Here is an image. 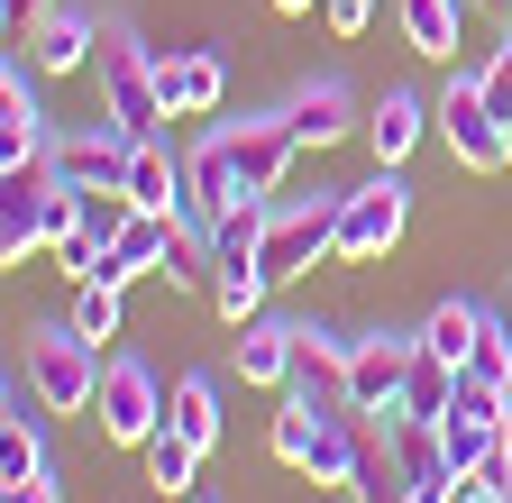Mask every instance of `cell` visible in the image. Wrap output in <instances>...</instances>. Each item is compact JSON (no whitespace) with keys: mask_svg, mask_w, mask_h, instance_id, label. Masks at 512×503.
Masks as SVG:
<instances>
[{"mask_svg":"<svg viewBox=\"0 0 512 503\" xmlns=\"http://www.w3.org/2000/svg\"><path fill=\"white\" fill-rule=\"evenodd\" d=\"M439 138H448V156H458L467 174H503L512 165V119H494V101L476 92V74H448V92H439Z\"/></svg>","mask_w":512,"mask_h":503,"instance_id":"7","label":"cell"},{"mask_svg":"<svg viewBox=\"0 0 512 503\" xmlns=\"http://www.w3.org/2000/svg\"><path fill=\"white\" fill-rule=\"evenodd\" d=\"M46 10H55V0H0V19H10V46H19V37H28Z\"/></svg>","mask_w":512,"mask_h":503,"instance_id":"31","label":"cell"},{"mask_svg":"<svg viewBox=\"0 0 512 503\" xmlns=\"http://www.w3.org/2000/svg\"><path fill=\"white\" fill-rule=\"evenodd\" d=\"M439 119V101H412V92H384L375 110H366V147H375V165H403L412 147H421V129Z\"/></svg>","mask_w":512,"mask_h":503,"instance_id":"17","label":"cell"},{"mask_svg":"<svg viewBox=\"0 0 512 503\" xmlns=\"http://www.w3.org/2000/svg\"><path fill=\"white\" fill-rule=\"evenodd\" d=\"M476 92H485V101H494V119H512V37H503V46H494V65H485V74H476Z\"/></svg>","mask_w":512,"mask_h":503,"instance_id":"28","label":"cell"},{"mask_svg":"<svg viewBox=\"0 0 512 503\" xmlns=\"http://www.w3.org/2000/svg\"><path fill=\"white\" fill-rule=\"evenodd\" d=\"M339 211H348V193H311V202L275 211V220H266V247H256L266 284H293V275H311L320 257H339Z\"/></svg>","mask_w":512,"mask_h":503,"instance_id":"5","label":"cell"},{"mask_svg":"<svg viewBox=\"0 0 512 503\" xmlns=\"http://www.w3.org/2000/svg\"><path fill=\"white\" fill-rule=\"evenodd\" d=\"M412 229V183L394 165H375V183H357L348 211H339V266H375L394 257V238Z\"/></svg>","mask_w":512,"mask_h":503,"instance_id":"6","label":"cell"},{"mask_svg":"<svg viewBox=\"0 0 512 503\" xmlns=\"http://www.w3.org/2000/svg\"><path fill=\"white\" fill-rule=\"evenodd\" d=\"M46 467V439H37V412L19 403V385H10V430H0V485L10 476H37Z\"/></svg>","mask_w":512,"mask_h":503,"instance_id":"25","label":"cell"},{"mask_svg":"<svg viewBox=\"0 0 512 503\" xmlns=\"http://www.w3.org/2000/svg\"><path fill=\"white\" fill-rule=\"evenodd\" d=\"M293 339H302V321H275V311H256V321L238 330V385H293Z\"/></svg>","mask_w":512,"mask_h":503,"instance_id":"16","label":"cell"},{"mask_svg":"<svg viewBox=\"0 0 512 503\" xmlns=\"http://www.w3.org/2000/svg\"><path fill=\"white\" fill-rule=\"evenodd\" d=\"M156 83H165V110L174 119H211L220 92H229V65L211 46H183V55H156Z\"/></svg>","mask_w":512,"mask_h":503,"instance_id":"13","label":"cell"},{"mask_svg":"<svg viewBox=\"0 0 512 503\" xmlns=\"http://www.w3.org/2000/svg\"><path fill=\"white\" fill-rule=\"evenodd\" d=\"M320 19H330V28H339V37H357V28H366V19H375V0H320Z\"/></svg>","mask_w":512,"mask_h":503,"instance_id":"30","label":"cell"},{"mask_svg":"<svg viewBox=\"0 0 512 503\" xmlns=\"http://www.w3.org/2000/svg\"><path fill=\"white\" fill-rule=\"evenodd\" d=\"M275 458L293 476H311V485H348V467H357V412L293 403L284 394V412H275Z\"/></svg>","mask_w":512,"mask_h":503,"instance_id":"4","label":"cell"},{"mask_svg":"<svg viewBox=\"0 0 512 503\" xmlns=\"http://www.w3.org/2000/svg\"><path fill=\"white\" fill-rule=\"evenodd\" d=\"M92 46H101V37H92L74 10H46V19L28 28V74H74Z\"/></svg>","mask_w":512,"mask_h":503,"instance_id":"19","label":"cell"},{"mask_svg":"<svg viewBox=\"0 0 512 503\" xmlns=\"http://www.w3.org/2000/svg\"><path fill=\"white\" fill-rule=\"evenodd\" d=\"M412 357H421V330H412V339H403V330L357 339V357H348V403L394 421V412H403V385H412Z\"/></svg>","mask_w":512,"mask_h":503,"instance_id":"10","label":"cell"},{"mask_svg":"<svg viewBox=\"0 0 512 503\" xmlns=\"http://www.w3.org/2000/svg\"><path fill=\"white\" fill-rule=\"evenodd\" d=\"M476 330H485V311H476V302H439L430 321H421V348H430V357H448V366H467Z\"/></svg>","mask_w":512,"mask_h":503,"instance_id":"24","label":"cell"},{"mask_svg":"<svg viewBox=\"0 0 512 503\" xmlns=\"http://www.w3.org/2000/svg\"><path fill=\"white\" fill-rule=\"evenodd\" d=\"M55 138H46V110H37V83L19 74V55L0 65V165H28V156H46Z\"/></svg>","mask_w":512,"mask_h":503,"instance_id":"14","label":"cell"},{"mask_svg":"<svg viewBox=\"0 0 512 503\" xmlns=\"http://www.w3.org/2000/svg\"><path fill=\"white\" fill-rule=\"evenodd\" d=\"M275 10H293V19H302V10H311V0H275Z\"/></svg>","mask_w":512,"mask_h":503,"instance_id":"33","label":"cell"},{"mask_svg":"<svg viewBox=\"0 0 512 503\" xmlns=\"http://www.w3.org/2000/svg\"><path fill=\"white\" fill-rule=\"evenodd\" d=\"M192 476H202V449H192L183 430H156V439H147V485H165V494H192Z\"/></svg>","mask_w":512,"mask_h":503,"instance_id":"26","label":"cell"},{"mask_svg":"<svg viewBox=\"0 0 512 503\" xmlns=\"http://www.w3.org/2000/svg\"><path fill=\"white\" fill-rule=\"evenodd\" d=\"M448 403H458V366L421 348V357H412V385H403V412H394V421H439Z\"/></svg>","mask_w":512,"mask_h":503,"instance_id":"23","label":"cell"},{"mask_svg":"<svg viewBox=\"0 0 512 503\" xmlns=\"http://www.w3.org/2000/svg\"><path fill=\"white\" fill-rule=\"evenodd\" d=\"M28 394H37V412H92L101 403V339H83L74 321H46L28 339Z\"/></svg>","mask_w":512,"mask_h":503,"instance_id":"3","label":"cell"},{"mask_svg":"<svg viewBox=\"0 0 512 503\" xmlns=\"http://www.w3.org/2000/svg\"><path fill=\"white\" fill-rule=\"evenodd\" d=\"M128 202H138V211H183V202H192V174L165 156V138H138V165H128Z\"/></svg>","mask_w":512,"mask_h":503,"instance_id":"18","label":"cell"},{"mask_svg":"<svg viewBox=\"0 0 512 503\" xmlns=\"http://www.w3.org/2000/svg\"><path fill=\"white\" fill-rule=\"evenodd\" d=\"M101 439H119V449H147V439L165 430V385H156V366L138 357H110L101 366V403H92Z\"/></svg>","mask_w":512,"mask_h":503,"instance_id":"8","label":"cell"},{"mask_svg":"<svg viewBox=\"0 0 512 503\" xmlns=\"http://www.w3.org/2000/svg\"><path fill=\"white\" fill-rule=\"evenodd\" d=\"M293 156H302V138H293V119L275 110V119H229V129H211L202 147L183 156V174H192V202H183V220H220L229 202H266L275 183L293 174Z\"/></svg>","mask_w":512,"mask_h":503,"instance_id":"1","label":"cell"},{"mask_svg":"<svg viewBox=\"0 0 512 503\" xmlns=\"http://www.w3.org/2000/svg\"><path fill=\"white\" fill-rule=\"evenodd\" d=\"M284 119H293V138H302V147H330V138L366 129V119H357V92H348L339 74H320V83H302V92L284 101Z\"/></svg>","mask_w":512,"mask_h":503,"instance_id":"15","label":"cell"},{"mask_svg":"<svg viewBox=\"0 0 512 503\" xmlns=\"http://www.w3.org/2000/svg\"><path fill=\"white\" fill-rule=\"evenodd\" d=\"M46 165H55V183L64 193H128V165H138V138L119 129H83V138H55L46 147Z\"/></svg>","mask_w":512,"mask_h":503,"instance_id":"9","label":"cell"},{"mask_svg":"<svg viewBox=\"0 0 512 503\" xmlns=\"http://www.w3.org/2000/svg\"><path fill=\"white\" fill-rule=\"evenodd\" d=\"M348 357H357V339H339V330H311L302 321V339H293V403H330V412H357L348 403Z\"/></svg>","mask_w":512,"mask_h":503,"instance_id":"11","label":"cell"},{"mask_svg":"<svg viewBox=\"0 0 512 503\" xmlns=\"http://www.w3.org/2000/svg\"><path fill=\"white\" fill-rule=\"evenodd\" d=\"M430 430H439V449H448V467H458V476H485V458L503 449V430H494V421H476V412H458V403H448Z\"/></svg>","mask_w":512,"mask_h":503,"instance_id":"22","label":"cell"},{"mask_svg":"<svg viewBox=\"0 0 512 503\" xmlns=\"http://www.w3.org/2000/svg\"><path fill=\"white\" fill-rule=\"evenodd\" d=\"M183 503H211V494H183Z\"/></svg>","mask_w":512,"mask_h":503,"instance_id":"35","label":"cell"},{"mask_svg":"<svg viewBox=\"0 0 512 503\" xmlns=\"http://www.w3.org/2000/svg\"><path fill=\"white\" fill-rule=\"evenodd\" d=\"M394 10H403L412 55H439V65H458V19L476 10V0H394Z\"/></svg>","mask_w":512,"mask_h":503,"instance_id":"20","label":"cell"},{"mask_svg":"<svg viewBox=\"0 0 512 503\" xmlns=\"http://www.w3.org/2000/svg\"><path fill=\"white\" fill-rule=\"evenodd\" d=\"M92 74H101V101H110V119L128 138H165V83H156V55L128 37V28H101V46H92Z\"/></svg>","mask_w":512,"mask_h":503,"instance_id":"2","label":"cell"},{"mask_svg":"<svg viewBox=\"0 0 512 503\" xmlns=\"http://www.w3.org/2000/svg\"><path fill=\"white\" fill-rule=\"evenodd\" d=\"M458 503H503V485H485V476H467V485H458Z\"/></svg>","mask_w":512,"mask_h":503,"instance_id":"32","label":"cell"},{"mask_svg":"<svg viewBox=\"0 0 512 503\" xmlns=\"http://www.w3.org/2000/svg\"><path fill=\"white\" fill-rule=\"evenodd\" d=\"M476 10H512V0H476Z\"/></svg>","mask_w":512,"mask_h":503,"instance_id":"34","label":"cell"},{"mask_svg":"<svg viewBox=\"0 0 512 503\" xmlns=\"http://www.w3.org/2000/svg\"><path fill=\"white\" fill-rule=\"evenodd\" d=\"M165 430H183L202 458L220 449V385H211V375H183V385H174V403H165Z\"/></svg>","mask_w":512,"mask_h":503,"instance_id":"21","label":"cell"},{"mask_svg":"<svg viewBox=\"0 0 512 503\" xmlns=\"http://www.w3.org/2000/svg\"><path fill=\"white\" fill-rule=\"evenodd\" d=\"M83 339H119V284H74V311H64Z\"/></svg>","mask_w":512,"mask_h":503,"instance_id":"27","label":"cell"},{"mask_svg":"<svg viewBox=\"0 0 512 503\" xmlns=\"http://www.w3.org/2000/svg\"><path fill=\"white\" fill-rule=\"evenodd\" d=\"M357 503H412V467H403V439L384 412H357V467H348Z\"/></svg>","mask_w":512,"mask_h":503,"instance_id":"12","label":"cell"},{"mask_svg":"<svg viewBox=\"0 0 512 503\" xmlns=\"http://www.w3.org/2000/svg\"><path fill=\"white\" fill-rule=\"evenodd\" d=\"M0 503H64V485L37 467V476H10V485H0Z\"/></svg>","mask_w":512,"mask_h":503,"instance_id":"29","label":"cell"}]
</instances>
